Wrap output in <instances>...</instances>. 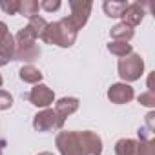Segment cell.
<instances>
[{"label":"cell","instance_id":"obj_1","mask_svg":"<svg viewBox=\"0 0 155 155\" xmlns=\"http://www.w3.org/2000/svg\"><path fill=\"white\" fill-rule=\"evenodd\" d=\"M77 35H79V31L73 28V24L68 20V17H64L57 22L48 24L40 40L46 44H51V46H58V48H71L77 40Z\"/></svg>","mask_w":155,"mask_h":155},{"label":"cell","instance_id":"obj_2","mask_svg":"<svg viewBox=\"0 0 155 155\" xmlns=\"http://www.w3.org/2000/svg\"><path fill=\"white\" fill-rule=\"evenodd\" d=\"M117 69H119L120 79L126 84H130V82H135V81H139L142 77V73H144V60H142L140 55L130 53V55L119 58Z\"/></svg>","mask_w":155,"mask_h":155},{"label":"cell","instance_id":"obj_3","mask_svg":"<svg viewBox=\"0 0 155 155\" xmlns=\"http://www.w3.org/2000/svg\"><path fill=\"white\" fill-rule=\"evenodd\" d=\"M69 8H71V15L68 17V20L73 24V28L77 31H81L86 26V22H88V18L91 15L93 6H91V2H88V0H71Z\"/></svg>","mask_w":155,"mask_h":155},{"label":"cell","instance_id":"obj_4","mask_svg":"<svg viewBox=\"0 0 155 155\" xmlns=\"http://www.w3.org/2000/svg\"><path fill=\"white\" fill-rule=\"evenodd\" d=\"M60 155H82L79 131H60L55 139Z\"/></svg>","mask_w":155,"mask_h":155},{"label":"cell","instance_id":"obj_5","mask_svg":"<svg viewBox=\"0 0 155 155\" xmlns=\"http://www.w3.org/2000/svg\"><path fill=\"white\" fill-rule=\"evenodd\" d=\"M9 60H15V37L4 22H0V66L9 64Z\"/></svg>","mask_w":155,"mask_h":155},{"label":"cell","instance_id":"obj_6","mask_svg":"<svg viewBox=\"0 0 155 155\" xmlns=\"http://www.w3.org/2000/svg\"><path fill=\"white\" fill-rule=\"evenodd\" d=\"M79 104L81 101L77 99V97H62L55 102V117H57V128L60 130L66 122V119L69 115H73L77 110H79Z\"/></svg>","mask_w":155,"mask_h":155},{"label":"cell","instance_id":"obj_7","mask_svg":"<svg viewBox=\"0 0 155 155\" xmlns=\"http://www.w3.org/2000/svg\"><path fill=\"white\" fill-rule=\"evenodd\" d=\"M28 99H29V102H31L33 106L46 110V108H49V106L55 102V93H53V90H49L46 84H35V88L29 91Z\"/></svg>","mask_w":155,"mask_h":155},{"label":"cell","instance_id":"obj_8","mask_svg":"<svg viewBox=\"0 0 155 155\" xmlns=\"http://www.w3.org/2000/svg\"><path fill=\"white\" fill-rule=\"evenodd\" d=\"M79 140H81V150L82 155H101L102 153V139L90 130L79 131Z\"/></svg>","mask_w":155,"mask_h":155},{"label":"cell","instance_id":"obj_9","mask_svg":"<svg viewBox=\"0 0 155 155\" xmlns=\"http://www.w3.org/2000/svg\"><path fill=\"white\" fill-rule=\"evenodd\" d=\"M135 97V91L130 84L126 82H117V84H111L110 90H108V99L113 102V104H128L131 102Z\"/></svg>","mask_w":155,"mask_h":155},{"label":"cell","instance_id":"obj_10","mask_svg":"<svg viewBox=\"0 0 155 155\" xmlns=\"http://www.w3.org/2000/svg\"><path fill=\"white\" fill-rule=\"evenodd\" d=\"M33 128L37 131H51L57 128V117H55V111L51 108H46L42 111H38L35 117H33Z\"/></svg>","mask_w":155,"mask_h":155},{"label":"cell","instance_id":"obj_11","mask_svg":"<svg viewBox=\"0 0 155 155\" xmlns=\"http://www.w3.org/2000/svg\"><path fill=\"white\" fill-rule=\"evenodd\" d=\"M122 18H124L122 22L128 24V26H131V28L139 26V24L144 20V6H140L139 2L128 4V8H126L124 13H122Z\"/></svg>","mask_w":155,"mask_h":155},{"label":"cell","instance_id":"obj_12","mask_svg":"<svg viewBox=\"0 0 155 155\" xmlns=\"http://www.w3.org/2000/svg\"><path fill=\"white\" fill-rule=\"evenodd\" d=\"M33 46H37V35L29 26H26L15 35V51L28 49V48H33Z\"/></svg>","mask_w":155,"mask_h":155},{"label":"cell","instance_id":"obj_13","mask_svg":"<svg viewBox=\"0 0 155 155\" xmlns=\"http://www.w3.org/2000/svg\"><path fill=\"white\" fill-rule=\"evenodd\" d=\"M18 77H20L22 82H28V84H40V81H42L44 75H42V71H40L38 68H35V66H31V64H26V66L20 68Z\"/></svg>","mask_w":155,"mask_h":155},{"label":"cell","instance_id":"obj_14","mask_svg":"<svg viewBox=\"0 0 155 155\" xmlns=\"http://www.w3.org/2000/svg\"><path fill=\"white\" fill-rule=\"evenodd\" d=\"M133 35H135L133 28L128 26V24H124V22H119V24L113 26L111 31H110V37H111L115 42H130V40L133 38Z\"/></svg>","mask_w":155,"mask_h":155},{"label":"cell","instance_id":"obj_15","mask_svg":"<svg viewBox=\"0 0 155 155\" xmlns=\"http://www.w3.org/2000/svg\"><path fill=\"white\" fill-rule=\"evenodd\" d=\"M139 140L135 139H120L115 144V155H135Z\"/></svg>","mask_w":155,"mask_h":155},{"label":"cell","instance_id":"obj_16","mask_svg":"<svg viewBox=\"0 0 155 155\" xmlns=\"http://www.w3.org/2000/svg\"><path fill=\"white\" fill-rule=\"evenodd\" d=\"M126 8H128V2H113L111 0V2H104L102 4L104 13L108 17H111V18H120Z\"/></svg>","mask_w":155,"mask_h":155},{"label":"cell","instance_id":"obj_17","mask_svg":"<svg viewBox=\"0 0 155 155\" xmlns=\"http://www.w3.org/2000/svg\"><path fill=\"white\" fill-rule=\"evenodd\" d=\"M108 51L111 53V55H115V57H119V58H122V57H126V55H130V53H133V48H131V44L130 42H110L108 44Z\"/></svg>","mask_w":155,"mask_h":155},{"label":"cell","instance_id":"obj_18","mask_svg":"<svg viewBox=\"0 0 155 155\" xmlns=\"http://www.w3.org/2000/svg\"><path fill=\"white\" fill-rule=\"evenodd\" d=\"M38 9H40V6H38L37 0H20L18 13L24 15L26 18H33V17H37V15H38Z\"/></svg>","mask_w":155,"mask_h":155},{"label":"cell","instance_id":"obj_19","mask_svg":"<svg viewBox=\"0 0 155 155\" xmlns=\"http://www.w3.org/2000/svg\"><path fill=\"white\" fill-rule=\"evenodd\" d=\"M38 57H40V48H38V46L15 51V60H20V62H33V60H37Z\"/></svg>","mask_w":155,"mask_h":155},{"label":"cell","instance_id":"obj_20","mask_svg":"<svg viewBox=\"0 0 155 155\" xmlns=\"http://www.w3.org/2000/svg\"><path fill=\"white\" fill-rule=\"evenodd\" d=\"M33 31H35V35H37V38H40L42 37V33L46 31V28H48V22L42 18V17H33V18H29V24H28Z\"/></svg>","mask_w":155,"mask_h":155},{"label":"cell","instance_id":"obj_21","mask_svg":"<svg viewBox=\"0 0 155 155\" xmlns=\"http://www.w3.org/2000/svg\"><path fill=\"white\" fill-rule=\"evenodd\" d=\"M20 8V0H0V9L6 15H17Z\"/></svg>","mask_w":155,"mask_h":155},{"label":"cell","instance_id":"obj_22","mask_svg":"<svg viewBox=\"0 0 155 155\" xmlns=\"http://www.w3.org/2000/svg\"><path fill=\"white\" fill-rule=\"evenodd\" d=\"M135 155H155V142L151 140H139Z\"/></svg>","mask_w":155,"mask_h":155},{"label":"cell","instance_id":"obj_23","mask_svg":"<svg viewBox=\"0 0 155 155\" xmlns=\"http://www.w3.org/2000/svg\"><path fill=\"white\" fill-rule=\"evenodd\" d=\"M13 106V97L9 91L0 90V110H9Z\"/></svg>","mask_w":155,"mask_h":155},{"label":"cell","instance_id":"obj_24","mask_svg":"<svg viewBox=\"0 0 155 155\" xmlns=\"http://www.w3.org/2000/svg\"><path fill=\"white\" fill-rule=\"evenodd\" d=\"M38 6H40L44 11H48V13H53V11H57V9L62 6V2H60V0H42Z\"/></svg>","mask_w":155,"mask_h":155},{"label":"cell","instance_id":"obj_25","mask_svg":"<svg viewBox=\"0 0 155 155\" xmlns=\"http://www.w3.org/2000/svg\"><path fill=\"white\" fill-rule=\"evenodd\" d=\"M139 102H140L142 106L155 108V93H153V91H146V93L139 95Z\"/></svg>","mask_w":155,"mask_h":155},{"label":"cell","instance_id":"obj_26","mask_svg":"<svg viewBox=\"0 0 155 155\" xmlns=\"http://www.w3.org/2000/svg\"><path fill=\"white\" fill-rule=\"evenodd\" d=\"M38 155H55V153H51V151H40Z\"/></svg>","mask_w":155,"mask_h":155},{"label":"cell","instance_id":"obj_27","mask_svg":"<svg viewBox=\"0 0 155 155\" xmlns=\"http://www.w3.org/2000/svg\"><path fill=\"white\" fill-rule=\"evenodd\" d=\"M2 84H4V79H2V75H0V88H2Z\"/></svg>","mask_w":155,"mask_h":155},{"label":"cell","instance_id":"obj_28","mask_svg":"<svg viewBox=\"0 0 155 155\" xmlns=\"http://www.w3.org/2000/svg\"><path fill=\"white\" fill-rule=\"evenodd\" d=\"M0 155H2V146H0Z\"/></svg>","mask_w":155,"mask_h":155}]
</instances>
